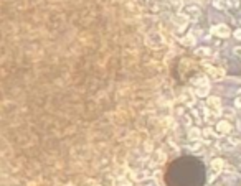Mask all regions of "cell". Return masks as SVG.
<instances>
[{
	"label": "cell",
	"mask_w": 241,
	"mask_h": 186,
	"mask_svg": "<svg viewBox=\"0 0 241 186\" xmlns=\"http://www.w3.org/2000/svg\"><path fill=\"white\" fill-rule=\"evenodd\" d=\"M211 33L216 35V36H220V38H228L230 35H231V31H230V28L226 25H216V26L211 28Z\"/></svg>",
	"instance_id": "obj_5"
},
{
	"label": "cell",
	"mask_w": 241,
	"mask_h": 186,
	"mask_svg": "<svg viewBox=\"0 0 241 186\" xmlns=\"http://www.w3.org/2000/svg\"><path fill=\"white\" fill-rule=\"evenodd\" d=\"M223 115H226V117H233V115H235V112L231 110V109H223Z\"/></svg>",
	"instance_id": "obj_20"
},
{
	"label": "cell",
	"mask_w": 241,
	"mask_h": 186,
	"mask_svg": "<svg viewBox=\"0 0 241 186\" xmlns=\"http://www.w3.org/2000/svg\"><path fill=\"white\" fill-rule=\"evenodd\" d=\"M211 168H213V171H215V173H220L221 170H225V160H221V158L213 160V161H211Z\"/></svg>",
	"instance_id": "obj_10"
},
{
	"label": "cell",
	"mask_w": 241,
	"mask_h": 186,
	"mask_svg": "<svg viewBox=\"0 0 241 186\" xmlns=\"http://www.w3.org/2000/svg\"><path fill=\"white\" fill-rule=\"evenodd\" d=\"M132 178H134L135 181H145L147 178H151V173H149V171L141 170V171H135V173L132 175Z\"/></svg>",
	"instance_id": "obj_11"
},
{
	"label": "cell",
	"mask_w": 241,
	"mask_h": 186,
	"mask_svg": "<svg viewBox=\"0 0 241 186\" xmlns=\"http://www.w3.org/2000/svg\"><path fill=\"white\" fill-rule=\"evenodd\" d=\"M201 137H203L205 140H210L211 137H213V130H211L210 127H208V129H205V130H203V135H201Z\"/></svg>",
	"instance_id": "obj_17"
},
{
	"label": "cell",
	"mask_w": 241,
	"mask_h": 186,
	"mask_svg": "<svg viewBox=\"0 0 241 186\" xmlns=\"http://www.w3.org/2000/svg\"><path fill=\"white\" fill-rule=\"evenodd\" d=\"M239 119H241V114H239Z\"/></svg>",
	"instance_id": "obj_27"
},
{
	"label": "cell",
	"mask_w": 241,
	"mask_h": 186,
	"mask_svg": "<svg viewBox=\"0 0 241 186\" xmlns=\"http://www.w3.org/2000/svg\"><path fill=\"white\" fill-rule=\"evenodd\" d=\"M193 41H195V36H193L192 33L182 38V45H185V46H190V45H193Z\"/></svg>",
	"instance_id": "obj_14"
},
{
	"label": "cell",
	"mask_w": 241,
	"mask_h": 186,
	"mask_svg": "<svg viewBox=\"0 0 241 186\" xmlns=\"http://www.w3.org/2000/svg\"><path fill=\"white\" fill-rule=\"evenodd\" d=\"M233 53H235L238 58L241 59V46H236V48H233Z\"/></svg>",
	"instance_id": "obj_24"
},
{
	"label": "cell",
	"mask_w": 241,
	"mask_h": 186,
	"mask_svg": "<svg viewBox=\"0 0 241 186\" xmlns=\"http://www.w3.org/2000/svg\"><path fill=\"white\" fill-rule=\"evenodd\" d=\"M142 186H159V184H157L155 180H151V178H147V180L142 183Z\"/></svg>",
	"instance_id": "obj_19"
},
{
	"label": "cell",
	"mask_w": 241,
	"mask_h": 186,
	"mask_svg": "<svg viewBox=\"0 0 241 186\" xmlns=\"http://www.w3.org/2000/svg\"><path fill=\"white\" fill-rule=\"evenodd\" d=\"M226 0H213V7L215 8H218V10H225L226 8Z\"/></svg>",
	"instance_id": "obj_15"
},
{
	"label": "cell",
	"mask_w": 241,
	"mask_h": 186,
	"mask_svg": "<svg viewBox=\"0 0 241 186\" xmlns=\"http://www.w3.org/2000/svg\"><path fill=\"white\" fill-rule=\"evenodd\" d=\"M195 99H197V94H193L192 91H185L183 92V104L187 107H193L195 106Z\"/></svg>",
	"instance_id": "obj_8"
},
{
	"label": "cell",
	"mask_w": 241,
	"mask_h": 186,
	"mask_svg": "<svg viewBox=\"0 0 241 186\" xmlns=\"http://www.w3.org/2000/svg\"><path fill=\"white\" fill-rule=\"evenodd\" d=\"M239 2H241V0H239Z\"/></svg>",
	"instance_id": "obj_28"
},
{
	"label": "cell",
	"mask_w": 241,
	"mask_h": 186,
	"mask_svg": "<svg viewBox=\"0 0 241 186\" xmlns=\"http://www.w3.org/2000/svg\"><path fill=\"white\" fill-rule=\"evenodd\" d=\"M147 45L154 50H157V48H162L163 46V38L162 35L159 33V31H152V33L147 35Z\"/></svg>",
	"instance_id": "obj_1"
},
{
	"label": "cell",
	"mask_w": 241,
	"mask_h": 186,
	"mask_svg": "<svg viewBox=\"0 0 241 186\" xmlns=\"http://www.w3.org/2000/svg\"><path fill=\"white\" fill-rule=\"evenodd\" d=\"M215 119H216V114H210V110L205 114V120L210 122V124H213V122H215Z\"/></svg>",
	"instance_id": "obj_18"
},
{
	"label": "cell",
	"mask_w": 241,
	"mask_h": 186,
	"mask_svg": "<svg viewBox=\"0 0 241 186\" xmlns=\"http://www.w3.org/2000/svg\"><path fill=\"white\" fill-rule=\"evenodd\" d=\"M207 107H208V110H213V114H220L221 112V101H220V97H215V96L208 97Z\"/></svg>",
	"instance_id": "obj_3"
},
{
	"label": "cell",
	"mask_w": 241,
	"mask_h": 186,
	"mask_svg": "<svg viewBox=\"0 0 241 186\" xmlns=\"http://www.w3.org/2000/svg\"><path fill=\"white\" fill-rule=\"evenodd\" d=\"M201 135H203V132H201L198 127H192L190 130H188V140H192V142H197Z\"/></svg>",
	"instance_id": "obj_9"
},
{
	"label": "cell",
	"mask_w": 241,
	"mask_h": 186,
	"mask_svg": "<svg viewBox=\"0 0 241 186\" xmlns=\"http://www.w3.org/2000/svg\"><path fill=\"white\" fill-rule=\"evenodd\" d=\"M116 186H131V183H129V181H125V180H119L116 183Z\"/></svg>",
	"instance_id": "obj_22"
},
{
	"label": "cell",
	"mask_w": 241,
	"mask_h": 186,
	"mask_svg": "<svg viewBox=\"0 0 241 186\" xmlns=\"http://www.w3.org/2000/svg\"><path fill=\"white\" fill-rule=\"evenodd\" d=\"M216 132H218V135H226V133L231 132V125H230V122L226 120H220L218 125H216Z\"/></svg>",
	"instance_id": "obj_7"
},
{
	"label": "cell",
	"mask_w": 241,
	"mask_h": 186,
	"mask_svg": "<svg viewBox=\"0 0 241 186\" xmlns=\"http://www.w3.org/2000/svg\"><path fill=\"white\" fill-rule=\"evenodd\" d=\"M233 35H235V38H236V40H239V41H241V28H236V30H235V33H233Z\"/></svg>",
	"instance_id": "obj_23"
},
{
	"label": "cell",
	"mask_w": 241,
	"mask_h": 186,
	"mask_svg": "<svg viewBox=\"0 0 241 186\" xmlns=\"http://www.w3.org/2000/svg\"><path fill=\"white\" fill-rule=\"evenodd\" d=\"M208 74H210L211 81H223L225 79V69L223 68H213V66H208Z\"/></svg>",
	"instance_id": "obj_4"
},
{
	"label": "cell",
	"mask_w": 241,
	"mask_h": 186,
	"mask_svg": "<svg viewBox=\"0 0 241 186\" xmlns=\"http://www.w3.org/2000/svg\"><path fill=\"white\" fill-rule=\"evenodd\" d=\"M195 54L197 56H211V50L207 46H198L197 50H195Z\"/></svg>",
	"instance_id": "obj_13"
},
{
	"label": "cell",
	"mask_w": 241,
	"mask_h": 186,
	"mask_svg": "<svg viewBox=\"0 0 241 186\" xmlns=\"http://www.w3.org/2000/svg\"><path fill=\"white\" fill-rule=\"evenodd\" d=\"M163 161H165V155H163V152L157 150V152L154 153V160H152V163H154V165H160V163H163Z\"/></svg>",
	"instance_id": "obj_12"
},
{
	"label": "cell",
	"mask_w": 241,
	"mask_h": 186,
	"mask_svg": "<svg viewBox=\"0 0 241 186\" xmlns=\"http://www.w3.org/2000/svg\"><path fill=\"white\" fill-rule=\"evenodd\" d=\"M190 150H192V152H201V150H203V145L197 140L195 143H192V145H190Z\"/></svg>",
	"instance_id": "obj_16"
},
{
	"label": "cell",
	"mask_w": 241,
	"mask_h": 186,
	"mask_svg": "<svg viewBox=\"0 0 241 186\" xmlns=\"http://www.w3.org/2000/svg\"><path fill=\"white\" fill-rule=\"evenodd\" d=\"M198 87H197V96L198 97H207L208 94H210V82H208V79L205 78V76H201L200 81H197Z\"/></svg>",
	"instance_id": "obj_2"
},
{
	"label": "cell",
	"mask_w": 241,
	"mask_h": 186,
	"mask_svg": "<svg viewBox=\"0 0 241 186\" xmlns=\"http://www.w3.org/2000/svg\"><path fill=\"white\" fill-rule=\"evenodd\" d=\"M183 12H185V15H187L190 20L200 18V8H198L197 5H187V7L183 8Z\"/></svg>",
	"instance_id": "obj_6"
},
{
	"label": "cell",
	"mask_w": 241,
	"mask_h": 186,
	"mask_svg": "<svg viewBox=\"0 0 241 186\" xmlns=\"http://www.w3.org/2000/svg\"><path fill=\"white\" fill-rule=\"evenodd\" d=\"M172 3H173L175 7H179V8H180L182 5H183V2H182V0H172Z\"/></svg>",
	"instance_id": "obj_26"
},
{
	"label": "cell",
	"mask_w": 241,
	"mask_h": 186,
	"mask_svg": "<svg viewBox=\"0 0 241 186\" xmlns=\"http://www.w3.org/2000/svg\"><path fill=\"white\" fill-rule=\"evenodd\" d=\"M235 107L241 109V97H236V99H235Z\"/></svg>",
	"instance_id": "obj_25"
},
{
	"label": "cell",
	"mask_w": 241,
	"mask_h": 186,
	"mask_svg": "<svg viewBox=\"0 0 241 186\" xmlns=\"http://www.w3.org/2000/svg\"><path fill=\"white\" fill-rule=\"evenodd\" d=\"M183 124L187 125V127H190V125H192V117H190V115H183Z\"/></svg>",
	"instance_id": "obj_21"
}]
</instances>
